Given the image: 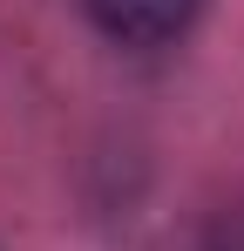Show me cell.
Returning <instances> with one entry per match:
<instances>
[{"label":"cell","instance_id":"obj_1","mask_svg":"<svg viewBox=\"0 0 244 251\" xmlns=\"http://www.w3.org/2000/svg\"><path fill=\"white\" fill-rule=\"evenodd\" d=\"M81 7L102 34H116L129 48H156V41H176L197 21L203 0H81Z\"/></svg>","mask_w":244,"mask_h":251}]
</instances>
